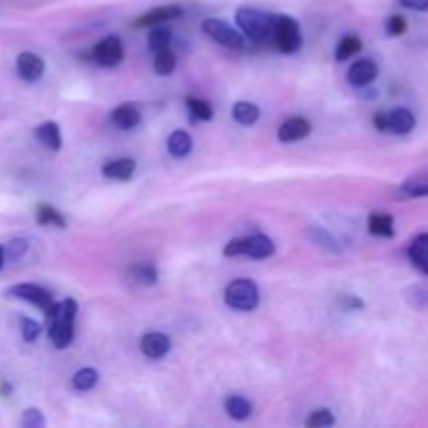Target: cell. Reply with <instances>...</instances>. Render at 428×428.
Listing matches in <instances>:
<instances>
[{
  "mask_svg": "<svg viewBox=\"0 0 428 428\" xmlns=\"http://www.w3.org/2000/svg\"><path fill=\"white\" fill-rule=\"evenodd\" d=\"M272 42L284 54H293L303 46L301 25L291 15H274V33Z\"/></svg>",
  "mask_w": 428,
  "mask_h": 428,
  "instance_id": "cell-4",
  "label": "cell"
},
{
  "mask_svg": "<svg viewBox=\"0 0 428 428\" xmlns=\"http://www.w3.org/2000/svg\"><path fill=\"white\" fill-rule=\"evenodd\" d=\"M171 44V29L163 25H155L151 31H148V50H153L155 54L161 52V50H167Z\"/></svg>",
  "mask_w": 428,
  "mask_h": 428,
  "instance_id": "cell-25",
  "label": "cell"
},
{
  "mask_svg": "<svg viewBox=\"0 0 428 428\" xmlns=\"http://www.w3.org/2000/svg\"><path fill=\"white\" fill-rule=\"evenodd\" d=\"M33 134H36V138H38L46 148H50V151H61V144H63V140H61V130H59V125H56L54 121H44V123H40Z\"/></svg>",
  "mask_w": 428,
  "mask_h": 428,
  "instance_id": "cell-20",
  "label": "cell"
},
{
  "mask_svg": "<svg viewBox=\"0 0 428 428\" xmlns=\"http://www.w3.org/2000/svg\"><path fill=\"white\" fill-rule=\"evenodd\" d=\"M406 31H408V19L404 15L397 13V15H391L387 19V33L389 36H402Z\"/></svg>",
  "mask_w": 428,
  "mask_h": 428,
  "instance_id": "cell-32",
  "label": "cell"
},
{
  "mask_svg": "<svg viewBox=\"0 0 428 428\" xmlns=\"http://www.w3.org/2000/svg\"><path fill=\"white\" fill-rule=\"evenodd\" d=\"M276 253V245L266 234H251L243 238H234L224 247V257H251V259H268Z\"/></svg>",
  "mask_w": 428,
  "mask_h": 428,
  "instance_id": "cell-3",
  "label": "cell"
},
{
  "mask_svg": "<svg viewBox=\"0 0 428 428\" xmlns=\"http://www.w3.org/2000/svg\"><path fill=\"white\" fill-rule=\"evenodd\" d=\"M167 151H169L171 157L184 159V157L192 151V138H190V134L184 132V130L171 132L169 138H167Z\"/></svg>",
  "mask_w": 428,
  "mask_h": 428,
  "instance_id": "cell-21",
  "label": "cell"
},
{
  "mask_svg": "<svg viewBox=\"0 0 428 428\" xmlns=\"http://www.w3.org/2000/svg\"><path fill=\"white\" fill-rule=\"evenodd\" d=\"M232 117L240 125H253L259 119V107L247 100H238L232 107Z\"/></svg>",
  "mask_w": 428,
  "mask_h": 428,
  "instance_id": "cell-24",
  "label": "cell"
},
{
  "mask_svg": "<svg viewBox=\"0 0 428 428\" xmlns=\"http://www.w3.org/2000/svg\"><path fill=\"white\" fill-rule=\"evenodd\" d=\"M36 222L40 226H46V228H65L67 226L61 211L56 207H52V205H46V203L36 207Z\"/></svg>",
  "mask_w": 428,
  "mask_h": 428,
  "instance_id": "cell-22",
  "label": "cell"
},
{
  "mask_svg": "<svg viewBox=\"0 0 428 428\" xmlns=\"http://www.w3.org/2000/svg\"><path fill=\"white\" fill-rule=\"evenodd\" d=\"M71 385L75 391H92L96 385H98V372L94 368H82L73 374L71 379Z\"/></svg>",
  "mask_w": 428,
  "mask_h": 428,
  "instance_id": "cell-27",
  "label": "cell"
},
{
  "mask_svg": "<svg viewBox=\"0 0 428 428\" xmlns=\"http://www.w3.org/2000/svg\"><path fill=\"white\" fill-rule=\"evenodd\" d=\"M335 422H337L335 414H333L330 410L322 408V410H314V412H312V416L305 420V427L324 428V427H333Z\"/></svg>",
  "mask_w": 428,
  "mask_h": 428,
  "instance_id": "cell-31",
  "label": "cell"
},
{
  "mask_svg": "<svg viewBox=\"0 0 428 428\" xmlns=\"http://www.w3.org/2000/svg\"><path fill=\"white\" fill-rule=\"evenodd\" d=\"M77 316V303L73 299H65L56 303L54 312L46 318L48 320V337L56 349H65L73 341V322Z\"/></svg>",
  "mask_w": 428,
  "mask_h": 428,
  "instance_id": "cell-1",
  "label": "cell"
},
{
  "mask_svg": "<svg viewBox=\"0 0 428 428\" xmlns=\"http://www.w3.org/2000/svg\"><path fill=\"white\" fill-rule=\"evenodd\" d=\"M21 425L27 428H40L46 425V420H44V416H42V412L40 410H25V414H23V418H21Z\"/></svg>",
  "mask_w": 428,
  "mask_h": 428,
  "instance_id": "cell-34",
  "label": "cell"
},
{
  "mask_svg": "<svg viewBox=\"0 0 428 428\" xmlns=\"http://www.w3.org/2000/svg\"><path fill=\"white\" fill-rule=\"evenodd\" d=\"M224 301L236 312H253L259 305V289L249 278L232 280L224 291Z\"/></svg>",
  "mask_w": 428,
  "mask_h": 428,
  "instance_id": "cell-5",
  "label": "cell"
},
{
  "mask_svg": "<svg viewBox=\"0 0 428 428\" xmlns=\"http://www.w3.org/2000/svg\"><path fill=\"white\" fill-rule=\"evenodd\" d=\"M111 121L119 128V130H134L140 121H142V115L138 111V107L125 102V105H119L111 111Z\"/></svg>",
  "mask_w": 428,
  "mask_h": 428,
  "instance_id": "cell-16",
  "label": "cell"
},
{
  "mask_svg": "<svg viewBox=\"0 0 428 428\" xmlns=\"http://www.w3.org/2000/svg\"><path fill=\"white\" fill-rule=\"evenodd\" d=\"M397 199H422L428 197V176H414L408 178L399 188H397Z\"/></svg>",
  "mask_w": 428,
  "mask_h": 428,
  "instance_id": "cell-19",
  "label": "cell"
},
{
  "mask_svg": "<svg viewBox=\"0 0 428 428\" xmlns=\"http://www.w3.org/2000/svg\"><path fill=\"white\" fill-rule=\"evenodd\" d=\"M408 257H410V261H412V266L416 270H420L422 274L428 276V232L427 234H418L412 240V245L408 249Z\"/></svg>",
  "mask_w": 428,
  "mask_h": 428,
  "instance_id": "cell-17",
  "label": "cell"
},
{
  "mask_svg": "<svg viewBox=\"0 0 428 428\" xmlns=\"http://www.w3.org/2000/svg\"><path fill=\"white\" fill-rule=\"evenodd\" d=\"M379 75V65L372 59H360L356 61L349 71H347V82L353 88H364L368 84H372Z\"/></svg>",
  "mask_w": 428,
  "mask_h": 428,
  "instance_id": "cell-10",
  "label": "cell"
},
{
  "mask_svg": "<svg viewBox=\"0 0 428 428\" xmlns=\"http://www.w3.org/2000/svg\"><path fill=\"white\" fill-rule=\"evenodd\" d=\"M4 259H6V253H4V249L0 247V270H2V266H4Z\"/></svg>",
  "mask_w": 428,
  "mask_h": 428,
  "instance_id": "cell-39",
  "label": "cell"
},
{
  "mask_svg": "<svg viewBox=\"0 0 428 428\" xmlns=\"http://www.w3.org/2000/svg\"><path fill=\"white\" fill-rule=\"evenodd\" d=\"M92 61L100 67H117L123 61V44L117 36H107L92 48Z\"/></svg>",
  "mask_w": 428,
  "mask_h": 428,
  "instance_id": "cell-8",
  "label": "cell"
},
{
  "mask_svg": "<svg viewBox=\"0 0 428 428\" xmlns=\"http://www.w3.org/2000/svg\"><path fill=\"white\" fill-rule=\"evenodd\" d=\"M132 278L140 282L142 286H153L159 278V272L153 263H136L132 268Z\"/></svg>",
  "mask_w": 428,
  "mask_h": 428,
  "instance_id": "cell-29",
  "label": "cell"
},
{
  "mask_svg": "<svg viewBox=\"0 0 428 428\" xmlns=\"http://www.w3.org/2000/svg\"><path fill=\"white\" fill-rule=\"evenodd\" d=\"M186 107H188L192 119H197V121H209L213 117V107L207 100H203V98L188 96L186 98Z\"/></svg>",
  "mask_w": 428,
  "mask_h": 428,
  "instance_id": "cell-28",
  "label": "cell"
},
{
  "mask_svg": "<svg viewBox=\"0 0 428 428\" xmlns=\"http://www.w3.org/2000/svg\"><path fill=\"white\" fill-rule=\"evenodd\" d=\"M312 134V123L305 117H289L286 121L280 123L278 128V140L289 144V142H297L303 140Z\"/></svg>",
  "mask_w": 428,
  "mask_h": 428,
  "instance_id": "cell-11",
  "label": "cell"
},
{
  "mask_svg": "<svg viewBox=\"0 0 428 428\" xmlns=\"http://www.w3.org/2000/svg\"><path fill=\"white\" fill-rule=\"evenodd\" d=\"M341 307L345 312H360V309H364V301L360 297H356V295H343L341 297Z\"/></svg>",
  "mask_w": 428,
  "mask_h": 428,
  "instance_id": "cell-36",
  "label": "cell"
},
{
  "mask_svg": "<svg viewBox=\"0 0 428 428\" xmlns=\"http://www.w3.org/2000/svg\"><path fill=\"white\" fill-rule=\"evenodd\" d=\"M399 4L412 10H428V0H399Z\"/></svg>",
  "mask_w": 428,
  "mask_h": 428,
  "instance_id": "cell-38",
  "label": "cell"
},
{
  "mask_svg": "<svg viewBox=\"0 0 428 428\" xmlns=\"http://www.w3.org/2000/svg\"><path fill=\"white\" fill-rule=\"evenodd\" d=\"M25 251H27V243H25V240H21V238L10 240V243L6 245V249H4L6 259H19V257H21Z\"/></svg>",
  "mask_w": 428,
  "mask_h": 428,
  "instance_id": "cell-35",
  "label": "cell"
},
{
  "mask_svg": "<svg viewBox=\"0 0 428 428\" xmlns=\"http://www.w3.org/2000/svg\"><path fill=\"white\" fill-rule=\"evenodd\" d=\"M372 121L379 132H389V111H376Z\"/></svg>",
  "mask_w": 428,
  "mask_h": 428,
  "instance_id": "cell-37",
  "label": "cell"
},
{
  "mask_svg": "<svg viewBox=\"0 0 428 428\" xmlns=\"http://www.w3.org/2000/svg\"><path fill=\"white\" fill-rule=\"evenodd\" d=\"M8 297H15V299H21V301H27L31 305H36L38 309L44 312V316L48 318L54 307H56V301L52 297L50 291H46L44 286L40 284H29V282H23V284H15L6 291Z\"/></svg>",
  "mask_w": 428,
  "mask_h": 428,
  "instance_id": "cell-6",
  "label": "cell"
},
{
  "mask_svg": "<svg viewBox=\"0 0 428 428\" xmlns=\"http://www.w3.org/2000/svg\"><path fill=\"white\" fill-rule=\"evenodd\" d=\"M226 408V414L234 420H247L251 414H253V406L249 399L240 397V395H230L224 404Z\"/></svg>",
  "mask_w": 428,
  "mask_h": 428,
  "instance_id": "cell-23",
  "label": "cell"
},
{
  "mask_svg": "<svg viewBox=\"0 0 428 428\" xmlns=\"http://www.w3.org/2000/svg\"><path fill=\"white\" fill-rule=\"evenodd\" d=\"M176 63H178V61H176V54L167 48V50H161V52L155 54L153 67H155V73H159V75H169V73H174Z\"/></svg>",
  "mask_w": 428,
  "mask_h": 428,
  "instance_id": "cell-30",
  "label": "cell"
},
{
  "mask_svg": "<svg viewBox=\"0 0 428 428\" xmlns=\"http://www.w3.org/2000/svg\"><path fill=\"white\" fill-rule=\"evenodd\" d=\"M136 171V161L132 157H121L115 161H107L102 165V176L117 182H128Z\"/></svg>",
  "mask_w": 428,
  "mask_h": 428,
  "instance_id": "cell-14",
  "label": "cell"
},
{
  "mask_svg": "<svg viewBox=\"0 0 428 428\" xmlns=\"http://www.w3.org/2000/svg\"><path fill=\"white\" fill-rule=\"evenodd\" d=\"M203 31L215 40L217 44L226 46V48H234V50H240L245 46V38L238 29H234L232 25H228L226 21L222 19H205L203 21Z\"/></svg>",
  "mask_w": 428,
  "mask_h": 428,
  "instance_id": "cell-7",
  "label": "cell"
},
{
  "mask_svg": "<svg viewBox=\"0 0 428 428\" xmlns=\"http://www.w3.org/2000/svg\"><path fill=\"white\" fill-rule=\"evenodd\" d=\"M360 50H362V40H360L358 36H345V38L337 44L335 59H337L339 63H343V61H349L351 56H356Z\"/></svg>",
  "mask_w": 428,
  "mask_h": 428,
  "instance_id": "cell-26",
  "label": "cell"
},
{
  "mask_svg": "<svg viewBox=\"0 0 428 428\" xmlns=\"http://www.w3.org/2000/svg\"><path fill=\"white\" fill-rule=\"evenodd\" d=\"M184 15V8L178 4H167V6H157L146 10L144 15H140L134 21V27L142 29V27H155V25H163L167 21H176Z\"/></svg>",
  "mask_w": 428,
  "mask_h": 428,
  "instance_id": "cell-9",
  "label": "cell"
},
{
  "mask_svg": "<svg viewBox=\"0 0 428 428\" xmlns=\"http://www.w3.org/2000/svg\"><path fill=\"white\" fill-rule=\"evenodd\" d=\"M40 324L36 322V320H31V318H23L21 320V335H23V341H27V343H33L38 337H40Z\"/></svg>",
  "mask_w": 428,
  "mask_h": 428,
  "instance_id": "cell-33",
  "label": "cell"
},
{
  "mask_svg": "<svg viewBox=\"0 0 428 428\" xmlns=\"http://www.w3.org/2000/svg\"><path fill=\"white\" fill-rule=\"evenodd\" d=\"M368 230L374 236H383V238H391L395 236V220L389 213L376 211L368 217Z\"/></svg>",
  "mask_w": 428,
  "mask_h": 428,
  "instance_id": "cell-18",
  "label": "cell"
},
{
  "mask_svg": "<svg viewBox=\"0 0 428 428\" xmlns=\"http://www.w3.org/2000/svg\"><path fill=\"white\" fill-rule=\"evenodd\" d=\"M236 25L243 29L245 36H249V40L263 44V42H272V33H274V15L257 10V8H238L236 10Z\"/></svg>",
  "mask_w": 428,
  "mask_h": 428,
  "instance_id": "cell-2",
  "label": "cell"
},
{
  "mask_svg": "<svg viewBox=\"0 0 428 428\" xmlns=\"http://www.w3.org/2000/svg\"><path fill=\"white\" fill-rule=\"evenodd\" d=\"M171 341L163 333H146L140 341V351L151 360H161L169 353Z\"/></svg>",
  "mask_w": 428,
  "mask_h": 428,
  "instance_id": "cell-12",
  "label": "cell"
},
{
  "mask_svg": "<svg viewBox=\"0 0 428 428\" xmlns=\"http://www.w3.org/2000/svg\"><path fill=\"white\" fill-rule=\"evenodd\" d=\"M416 128V117L410 109L406 107H397L389 111V132L406 136Z\"/></svg>",
  "mask_w": 428,
  "mask_h": 428,
  "instance_id": "cell-15",
  "label": "cell"
},
{
  "mask_svg": "<svg viewBox=\"0 0 428 428\" xmlns=\"http://www.w3.org/2000/svg\"><path fill=\"white\" fill-rule=\"evenodd\" d=\"M17 73L25 82H38L44 75V61L33 52H21L17 56Z\"/></svg>",
  "mask_w": 428,
  "mask_h": 428,
  "instance_id": "cell-13",
  "label": "cell"
}]
</instances>
